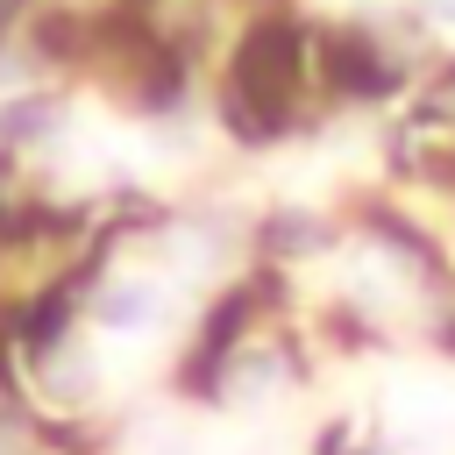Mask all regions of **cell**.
<instances>
[{
    "mask_svg": "<svg viewBox=\"0 0 455 455\" xmlns=\"http://www.w3.org/2000/svg\"><path fill=\"white\" fill-rule=\"evenodd\" d=\"M156 320H164V291H156L149 277L107 284V299H100V327H107V334H149Z\"/></svg>",
    "mask_w": 455,
    "mask_h": 455,
    "instance_id": "obj_1",
    "label": "cell"
},
{
    "mask_svg": "<svg viewBox=\"0 0 455 455\" xmlns=\"http://www.w3.org/2000/svg\"><path fill=\"white\" fill-rule=\"evenodd\" d=\"M434 14H441V21H455V0H434Z\"/></svg>",
    "mask_w": 455,
    "mask_h": 455,
    "instance_id": "obj_2",
    "label": "cell"
}]
</instances>
